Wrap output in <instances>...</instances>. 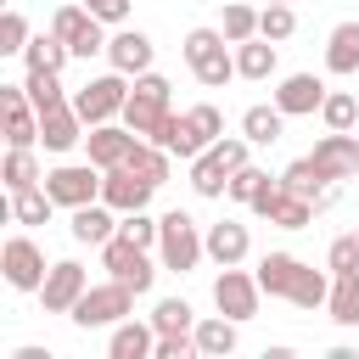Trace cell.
I'll use <instances>...</instances> for the list:
<instances>
[{"mask_svg":"<svg viewBox=\"0 0 359 359\" xmlns=\"http://www.w3.org/2000/svg\"><path fill=\"white\" fill-rule=\"evenodd\" d=\"M280 185H286V191H297V196H309V202H314V196H320V191H325V185H331V180H325V174H320V168H314V157H292V163H286V168H280Z\"/></svg>","mask_w":359,"mask_h":359,"instance_id":"d590c367","label":"cell"},{"mask_svg":"<svg viewBox=\"0 0 359 359\" xmlns=\"http://www.w3.org/2000/svg\"><path fill=\"white\" fill-rule=\"evenodd\" d=\"M28 39H34L28 17H22V11H0V56H22Z\"/></svg>","mask_w":359,"mask_h":359,"instance_id":"b9f144b4","label":"cell"},{"mask_svg":"<svg viewBox=\"0 0 359 359\" xmlns=\"http://www.w3.org/2000/svg\"><path fill=\"white\" fill-rule=\"evenodd\" d=\"M0 269H6V286H11V292H39L45 275H50L45 247H39L34 236H11V241L0 247Z\"/></svg>","mask_w":359,"mask_h":359,"instance_id":"ba28073f","label":"cell"},{"mask_svg":"<svg viewBox=\"0 0 359 359\" xmlns=\"http://www.w3.org/2000/svg\"><path fill=\"white\" fill-rule=\"evenodd\" d=\"M135 297H140L135 286H123V280H112V275H107L101 286H90V292L73 303V314H67V320H73L79 331H112L118 320H129V314H135Z\"/></svg>","mask_w":359,"mask_h":359,"instance_id":"6da1fadb","label":"cell"},{"mask_svg":"<svg viewBox=\"0 0 359 359\" xmlns=\"http://www.w3.org/2000/svg\"><path fill=\"white\" fill-rule=\"evenodd\" d=\"M157 230H163V219H151L146 208H135V213L118 219V236H129L135 247H151V252H157Z\"/></svg>","mask_w":359,"mask_h":359,"instance_id":"7bdbcfd3","label":"cell"},{"mask_svg":"<svg viewBox=\"0 0 359 359\" xmlns=\"http://www.w3.org/2000/svg\"><path fill=\"white\" fill-rule=\"evenodd\" d=\"M151 56H157V45H151V34H140V28H118V34L107 39V67H118V73H129V79L151 73Z\"/></svg>","mask_w":359,"mask_h":359,"instance_id":"9a60e30c","label":"cell"},{"mask_svg":"<svg viewBox=\"0 0 359 359\" xmlns=\"http://www.w3.org/2000/svg\"><path fill=\"white\" fill-rule=\"evenodd\" d=\"M269 180H275L269 168H258V163H241V168L230 174V191H224V196H230V202H241V208H252V196H258Z\"/></svg>","mask_w":359,"mask_h":359,"instance_id":"ab89813d","label":"cell"},{"mask_svg":"<svg viewBox=\"0 0 359 359\" xmlns=\"http://www.w3.org/2000/svg\"><path fill=\"white\" fill-rule=\"evenodd\" d=\"M67 56H73V45L62 39V34H34L28 39V50H22V67H45V73H62L67 67Z\"/></svg>","mask_w":359,"mask_h":359,"instance_id":"4316f807","label":"cell"},{"mask_svg":"<svg viewBox=\"0 0 359 359\" xmlns=\"http://www.w3.org/2000/svg\"><path fill=\"white\" fill-rule=\"evenodd\" d=\"M84 292H90L84 264H79V258H56L50 275H45V286H39V303H45V314H73V303H79Z\"/></svg>","mask_w":359,"mask_h":359,"instance_id":"30bf717a","label":"cell"},{"mask_svg":"<svg viewBox=\"0 0 359 359\" xmlns=\"http://www.w3.org/2000/svg\"><path fill=\"white\" fill-rule=\"evenodd\" d=\"M22 90H28V101H34L39 112H50V107L73 101V95H67V84H62V73H45V67H28V73H22Z\"/></svg>","mask_w":359,"mask_h":359,"instance_id":"1f68e13d","label":"cell"},{"mask_svg":"<svg viewBox=\"0 0 359 359\" xmlns=\"http://www.w3.org/2000/svg\"><path fill=\"white\" fill-rule=\"evenodd\" d=\"M309 157H314V168H320L331 185H337V180H353V174H359V135H353V129H325Z\"/></svg>","mask_w":359,"mask_h":359,"instance_id":"8fae6325","label":"cell"},{"mask_svg":"<svg viewBox=\"0 0 359 359\" xmlns=\"http://www.w3.org/2000/svg\"><path fill=\"white\" fill-rule=\"evenodd\" d=\"M118 208H107V202H84V208H73V219H67V236L79 241V247H101V241H112L118 236Z\"/></svg>","mask_w":359,"mask_h":359,"instance_id":"e0dca14e","label":"cell"},{"mask_svg":"<svg viewBox=\"0 0 359 359\" xmlns=\"http://www.w3.org/2000/svg\"><path fill=\"white\" fill-rule=\"evenodd\" d=\"M129 90H135V79H129V73H118V67H107V73L84 79V84L73 90V107H79V118L95 129V123H112V118H123V107H129Z\"/></svg>","mask_w":359,"mask_h":359,"instance_id":"7a4b0ae2","label":"cell"},{"mask_svg":"<svg viewBox=\"0 0 359 359\" xmlns=\"http://www.w3.org/2000/svg\"><path fill=\"white\" fill-rule=\"evenodd\" d=\"M50 196H56V208H84V202H101V168L84 157V163H56V168H45V180H39Z\"/></svg>","mask_w":359,"mask_h":359,"instance_id":"8992f818","label":"cell"},{"mask_svg":"<svg viewBox=\"0 0 359 359\" xmlns=\"http://www.w3.org/2000/svg\"><path fill=\"white\" fill-rule=\"evenodd\" d=\"M252 213H258V219H269L275 230H309L320 208H314L309 196L286 191V185H280V174H275V180H269V185H264V191L252 196Z\"/></svg>","mask_w":359,"mask_h":359,"instance_id":"52a82bcc","label":"cell"},{"mask_svg":"<svg viewBox=\"0 0 359 359\" xmlns=\"http://www.w3.org/2000/svg\"><path fill=\"white\" fill-rule=\"evenodd\" d=\"M325 269H331V275L359 269V230H348V236H337V241L325 247Z\"/></svg>","mask_w":359,"mask_h":359,"instance_id":"ee69618b","label":"cell"},{"mask_svg":"<svg viewBox=\"0 0 359 359\" xmlns=\"http://www.w3.org/2000/svg\"><path fill=\"white\" fill-rule=\"evenodd\" d=\"M157 146H168L180 163H191V157H202V151H208V146H202V135H196V123H191L185 112H168V118H163Z\"/></svg>","mask_w":359,"mask_h":359,"instance_id":"d4e9b609","label":"cell"},{"mask_svg":"<svg viewBox=\"0 0 359 359\" xmlns=\"http://www.w3.org/2000/svg\"><path fill=\"white\" fill-rule=\"evenodd\" d=\"M275 67H280V45H275V39L252 34V39H241V45H236V73H241V79L264 84V79H275Z\"/></svg>","mask_w":359,"mask_h":359,"instance_id":"44dd1931","label":"cell"},{"mask_svg":"<svg viewBox=\"0 0 359 359\" xmlns=\"http://www.w3.org/2000/svg\"><path fill=\"white\" fill-rule=\"evenodd\" d=\"M90 22H95V17H90V6H84V0H79V6H56V11H50V34H62L67 45H79V34H84Z\"/></svg>","mask_w":359,"mask_h":359,"instance_id":"60d3db41","label":"cell"},{"mask_svg":"<svg viewBox=\"0 0 359 359\" xmlns=\"http://www.w3.org/2000/svg\"><path fill=\"white\" fill-rule=\"evenodd\" d=\"M275 107H280L286 118H314V112L325 107V79H314V73H286V79L275 84Z\"/></svg>","mask_w":359,"mask_h":359,"instance_id":"2e32d148","label":"cell"},{"mask_svg":"<svg viewBox=\"0 0 359 359\" xmlns=\"http://www.w3.org/2000/svg\"><path fill=\"white\" fill-rule=\"evenodd\" d=\"M185 118L196 123V135H202V146H213V140L224 135V112H219L213 101H196V107H185Z\"/></svg>","mask_w":359,"mask_h":359,"instance_id":"f6af8a7d","label":"cell"},{"mask_svg":"<svg viewBox=\"0 0 359 359\" xmlns=\"http://www.w3.org/2000/svg\"><path fill=\"white\" fill-rule=\"evenodd\" d=\"M151 348H157V325L151 320H118L112 325V337H107V353L112 359H151Z\"/></svg>","mask_w":359,"mask_h":359,"instance_id":"d6986e66","label":"cell"},{"mask_svg":"<svg viewBox=\"0 0 359 359\" xmlns=\"http://www.w3.org/2000/svg\"><path fill=\"white\" fill-rule=\"evenodd\" d=\"M0 180H6V191H11V196H17V191H28V185H39V180H45V168H39L34 146H11V151H6V163H0Z\"/></svg>","mask_w":359,"mask_h":359,"instance_id":"f1b7e54d","label":"cell"},{"mask_svg":"<svg viewBox=\"0 0 359 359\" xmlns=\"http://www.w3.org/2000/svg\"><path fill=\"white\" fill-rule=\"evenodd\" d=\"M146 320L157 325V337H168V331H196V309H191L185 297H157Z\"/></svg>","mask_w":359,"mask_h":359,"instance_id":"836d02e7","label":"cell"},{"mask_svg":"<svg viewBox=\"0 0 359 359\" xmlns=\"http://www.w3.org/2000/svg\"><path fill=\"white\" fill-rule=\"evenodd\" d=\"M84 135H90V123L79 118V107L73 101H62V107H50V112H39V146L45 151H73V146H84Z\"/></svg>","mask_w":359,"mask_h":359,"instance_id":"7c38bea8","label":"cell"},{"mask_svg":"<svg viewBox=\"0 0 359 359\" xmlns=\"http://www.w3.org/2000/svg\"><path fill=\"white\" fill-rule=\"evenodd\" d=\"M202 247H208V258L224 269V264H241V258L252 252V236H247V224H241V219H219V224H208V230H202Z\"/></svg>","mask_w":359,"mask_h":359,"instance_id":"ac0fdd59","label":"cell"},{"mask_svg":"<svg viewBox=\"0 0 359 359\" xmlns=\"http://www.w3.org/2000/svg\"><path fill=\"white\" fill-rule=\"evenodd\" d=\"M84 6H90V17H101L107 28H123V22H129V6H135V0H84Z\"/></svg>","mask_w":359,"mask_h":359,"instance_id":"bcb514c9","label":"cell"},{"mask_svg":"<svg viewBox=\"0 0 359 359\" xmlns=\"http://www.w3.org/2000/svg\"><path fill=\"white\" fill-rule=\"evenodd\" d=\"M135 140H140V135H135L123 118H112V123H95V129L84 135V157H90L95 168H118V163L135 151Z\"/></svg>","mask_w":359,"mask_h":359,"instance_id":"4fadbf2b","label":"cell"},{"mask_svg":"<svg viewBox=\"0 0 359 359\" xmlns=\"http://www.w3.org/2000/svg\"><path fill=\"white\" fill-rule=\"evenodd\" d=\"M157 258H163V269L168 275H191L202 258H208V247H202V224L191 219V213H163V230H157Z\"/></svg>","mask_w":359,"mask_h":359,"instance_id":"3957f363","label":"cell"},{"mask_svg":"<svg viewBox=\"0 0 359 359\" xmlns=\"http://www.w3.org/2000/svg\"><path fill=\"white\" fill-rule=\"evenodd\" d=\"M325 73H337V79L359 73V17H348L325 34Z\"/></svg>","mask_w":359,"mask_h":359,"instance_id":"ffe728a7","label":"cell"},{"mask_svg":"<svg viewBox=\"0 0 359 359\" xmlns=\"http://www.w3.org/2000/svg\"><path fill=\"white\" fill-rule=\"evenodd\" d=\"M219 28H224V39H230V45L252 39V34H258V6H247V0H224V11H219Z\"/></svg>","mask_w":359,"mask_h":359,"instance_id":"8d00e7d4","label":"cell"},{"mask_svg":"<svg viewBox=\"0 0 359 359\" xmlns=\"http://www.w3.org/2000/svg\"><path fill=\"white\" fill-rule=\"evenodd\" d=\"M174 112V101H168V79L163 73H140L135 79V90H129V107H123V123L140 135V140H157V129H163V118Z\"/></svg>","mask_w":359,"mask_h":359,"instance_id":"5b68a950","label":"cell"},{"mask_svg":"<svg viewBox=\"0 0 359 359\" xmlns=\"http://www.w3.org/2000/svg\"><path fill=\"white\" fill-rule=\"evenodd\" d=\"M123 168H135L140 180L163 185V180L174 174V151H168V146H157V140H135V151L123 157Z\"/></svg>","mask_w":359,"mask_h":359,"instance_id":"484cf974","label":"cell"},{"mask_svg":"<svg viewBox=\"0 0 359 359\" xmlns=\"http://www.w3.org/2000/svg\"><path fill=\"white\" fill-rule=\"evenodd\" d=\"M151 180H140L135 168H101V202L107 208H118V213H135V208H151Z\"/></svg>","mask_w":359,"mask_h":359,"instance_id":"5bb4252c","label":"cell"},{"mask_svg":"<svg viewBox=\"0 0 359 359\" xmlns=\"http://www.w3.org/2000/svg\"><path fill=\"white\" fill-rule=\"evenodd\" d=\"M325 297H331V269L303 264L297 280H292V292H286V303H297V309H325Z\"/></svg>","mask_w":359,"mask_h":359,"instance_id":"4dcf8cb0","label":"cell"},{"mask_svg":"<svg viewBox=\"0 0 359 359\" xmlns=\"http://www.w3.org/2000/svg\"><path fill=\"white\" fill-rule=\"evenodd\" d=\"M101 269H107L112 280L135 286V292L146 297V292H151V280H157V269H163V258H157L151 247H135L129 236H112V241H101Z\"/></svg>","mask_w":359,"mask_h":359,"instance_id":"277c9868","label":"cell"},{"mask_svg":"<svg viewBox=\"0 0 359 359\" xmlns=\"http://www.w3.org/2000/svg\"><path fill=\"white\" fill-rule=\"evenodd\" d=\"M258 34H264V39H275V45H280V39H292V34H297V11H292V6H280V0H264V6H258Z\"/></svg>","mask_w":359,"mask_h":359,"instance_id":"74e56055","label":"cell"},{"mask_svg":"<svg viewBox=\"0 0 359 359\" xmlns=\"http://www.w3.org/2000/svg\"><path fill=\"white\" fill-rule=\"evenodd\" d=\"M236 342H241V320H230V314L196 320V348H202V359H230Z\"/></svg>","mask_w":359,"mask_h":359,"instance_id":"7402d4cb","label":"cell"},{"mask_svg":"<svg viewBox=\"0 0 359 359\" xmlns=\"http://www.w3.org/2000/svg\"><path fill=\"white\" fill-rule=\"evenodd\" d=\"M258 297H264V286H258V275H247L241 264H224L219 275H213V309L219 314H230V320H252L258 314Z\"/></svg>","mask_w":359,"mask_h":359,"instance_id":"9c48e42d","label":"cell"},{"mask_svg":"<svg viewBox=\"0 0 359 359\" xmlns=\"http://www.w3.org/2000/svg\"><path fill=\"white\" fill-rule=\"evenodd\" d=\"M280 6H292V0H280Z\"/></svg>","mask_w":359,"mask_h":359,"instance_id":"7dc6e473","label":"cell"},{"mask_svg":"<svg viewBox=\"0 0 359 359\" xmlns=\"http://www.w3.org/2000/svg\"><path fill=\"white\" fill-rule=\"evenodd\" d=\"M297 269H303V258H297V252H264L252 275H258L264 297H286V292H292V280H297Z\"/></svg>","mask_w":359,"mask_h":359,"instance_id":"cb8c5ba5","label":"cell"},{"mask_svg":"<svg viewBox=\"0 0 359 359\" xmlns=\"http://www.w3.org/2000/svg\"><path fill=\"white\" fill-rule=\"evenodd\" d=\"M50 213H56V196H50L45 185H28V191L11 196V219L28 224V230H34V224H50Z\"/></svg>","mask_w":359,"mask_h":359,"instance_id":"d6a6232c","label":"cell"},{"mask_svg":"<svg viewBox=\"0 0 359 359\" xmlns=\"http://www.w3.org/2000/svg\"><path fill=\"white\" fill-rule=\"evenodd\" d=\"M191 73H196V84H202V90H224L230 79H241V73H236V50H230V45H219L213 56H202Z\"/></svg>","mask_w":359,"mask_h":359,"instance_id":"e575fe53","label":"cell"},{"mask_svg":"<svg viewBox=\"0 0 359 359\" xmlns=\"http://www.w3.org/2000/svg\"><path fill=\"white\" fill-rule=\"evenodd\" d=\"M325 309H331V320L337 325H359V269H348V275H331V297H325Z\"/></svg>","mask_w":359,"mask_h":359,"instance_id":"f546056e","label":"cell"},{"mask_svg":"<svg viewBox=\"0 0 359 359\" xmlns=\"http://www.w3.org/2000/svg\"><path fill=\"white\" fill-rule=\"evenodd\" d=\"M241 135L252 140V146H275L280 135H286V112L269 101V107H247L241 112Z\"/></svg>","mask_w":359,"mask_h":359,"instance_id":"83f0119b","label":"cell"},{"mask_svg":"<svg viewBox=\"0 0 359 359\" xmlns=\"http://www.w3.org/2000/svg\"><path fill=\"white\" fill-rule=\"evenodd\" d=\"M185 168H191V191H196V196H208V202L230 191V163H224V157H219L213 146H208L202 157H191Z\"/></svg>","mask_w":359,"mask_h":359,"instance_id":"603a6c76","label":"cell"},{"mask_svg":"<svg viewBox=\"0 0 359 359\" xmlns=\"http://www.w3.org/2000/svg\"><path fill=\"white\" fill-rule=\"evenodd\" d=\"M320 123H325V129H359V95H348V90H325Z\"/></svg>","mask_w":359,"mask_h":359,"instance_id":"f35d334b","label":"cell"}]
</instances>
